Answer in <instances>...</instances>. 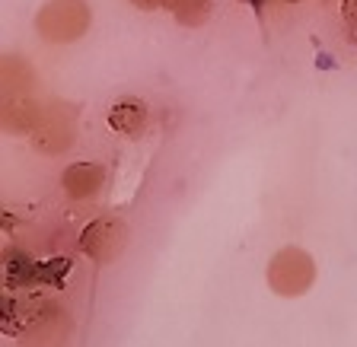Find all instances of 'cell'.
Here are the masks:
<instances>
[{
  "mask_svg": "<svg viewBox=\"0 0 357 347\" xmlns=\"http://www.w3.org/2000/svg\"><path fill=\"white\" fill-rule=\"evenodd\" d=\"M0 325L3 332L22 334L29 341H61L70 332L74 318L61 303V296L38 293V290H20V296H13L10 290L0 306Z\"/></svg>",
  "mask_w": 357,
  "mask_h": 347,
  "instance_id": "1",
  "label": "cell"
},
{
  "mask_svg": "<svg viewBox=\"0 0 357 347\" xmlns=\"http://www.w3.org/2000/svg\"><path fill=\"white\" fill-rule=\"evenodd\" d=\"M316 274H319L316 271V259H312L310 252L300 249V245H284V249H278L271 255L265 277L275 296H281V300H300V296H306L312 290Z\"/></svg>",
  "mask_w": 357,
  "mask_h": 347,
  "instance_id": "2",
  "label": "cell"
},
{
  "mask_svg": "<svg viewBox=\"0 0 357 347\" xmlns=\"http://www.w3.org/2000/svg\"><path fill=\"white\" fill-rule=\"evenodd\" d=\"M93 10L86 0H48L36 13V32L48 45H74L86 36Z\"/></svg>",
  "mask_w": 357,
  "mask_h": 347,
  "instance_id": "3",
  "label": "cell"
},
{
  "mask_svg": "<svg viewBox=\"0 0 357 347\" xmlns=\"http://www.w3.org/2000/svg\"><path fill=\"white\" fill-rule=\"evenodd\" d=\"M67 271V261H36L26 249L7 245L3 249V287L7 290H36V287H58Z\"/></svg>",
  "mask_w": 357,
  "mask_h": 347,
  "instance_id": "4",
  "label": "cell"
},
{
  "mask_svg": "<svg viewBox=\"0 0 357 347\" xmlns=\"http://www.w3.org/2000/svg\"><path fill=\"white\" fill-rule=\"evenodd\" d=\"M74 141H77V109L61 102V99L48 102L42 121H38L36 131L29 134V144L36 147V153L61 156L74 147Z\"/></svg>",
  "mask_w": 357,
  "mask_h": 347,
  "instance_id": "5",
  "label": "cell"
},
{
  "mask_svg": "<svg viewBox=\"0 0 357 347\" xmlns=\"http://www.w3.org/2000/svg\"><path fill=\"white\" fill-rule=\"evenodd\" d=\"M128 242H131L128 223L115 214H102L83 226L80 242L77 245H80V252L89 261H96V265H112V261L128 249Z\"/></svg>",
  "mask_w": 357,
  "mask_h": 347,
  "instance_id": "6",
  "label": "cell"
},
{
  "mask_svg": "<svg viewBox=\"0 0 357 347\" xmlns=\"http://www.w3.org/2000/svg\"><path fill=\"white\" fill-rule=\"evenodd\" d=\"M45 105L48 102H42L36 93L3 96V102H0V128L7 134H32L45 115Z\"/></svg>",
  "mask_w": 357,
  "mask_h": 347,
  "instance_id": "7",
  "label": "cell"
},
{
  "mask_svg": "<svg viewBox=\"0 0 357 347\" xmlns=\"http://www.w3.org/2000/svg\"><path fill=\"white\" fill-rule=\"evenodd\" d=\"M105 121H109V128L115 134H121V137L134 141V137H141V134L147 131L150 109H147V102H144V99H137V96H121V99H115V102H112Z\"/></svg>",
  "mask_w": 357,
  "mask_h": 347,
  "instance_id": "8",
  "label": "cell"
},
{
  "mask_svg": "<svg viewBox=\"0 0 357 347\" xmlns=\"http://www.w3.org/2000/svg\"><path fill=\"white\" fill-rule=\"evenodd\" d=\"M61 188L70 201H93L105 188V166L99 163H70L61 172Z\"/></svg>",
  "mask_w": 357,
  "mask_h": 347,
  "instance_id": "9",
  "label": "cell"
},
{
  "mask_svg": "<svg viewBox=\"0 0 357 347\" xmlns=\"http://www.w3.org/2000/svg\"><path fill=\"white\" fill-rule=\"evenodd\" d=\"M16 93H36V70L20 54H3L0 58V96H16Z\"/></svg>",
  "mask_w": 357,
  "mask_h": 347,
  "instance_id": "10",
  "label": "cell"
},
{
  "mask_svg": "<svg viewBox=\"0 0 357 347\" xmlns=\"http://www.w3.org/2000/svg\"><path fill=\"white\" fill-rule=\"evenodd\" d=\"M163 7L176 16L182 26H198L208 20L211 0H163Z\"/></svg>",
  "mask_w": 357,
  "mask_h": 347,
  "instance_id": "11",
  "label": "cell"
},
{
  "mask_svg": "<svg viewBox=\"0 0 357 347\" xmlns=\"http://www.w3.org/2000/svg\"><path fill=\"white\" fill-rule=\"evenodd\" d=\"M342 20L348 29H357V0H342Z\"/></svg>",
  "mask_w": 357,
  "mask_h": 347,
  "instance_id": "12",
  "label": "cell"
},
{
  "mask_svg": "<svg viewBox=\"0 0 357 347\" xmlns=\"http://www.w3.org/2000/svg\"><path fill=\"white\" fill-rule=\"evenodd\" d=\"M287 3H297V0H287Z\"/></svg>",
  "mask_w": 357,
  "mask_h": 347,
  "instance_id": "13",
  "label": "cell"
}]
</instances>
